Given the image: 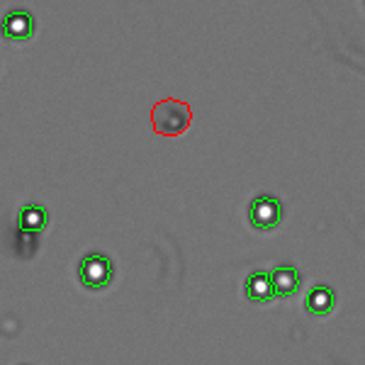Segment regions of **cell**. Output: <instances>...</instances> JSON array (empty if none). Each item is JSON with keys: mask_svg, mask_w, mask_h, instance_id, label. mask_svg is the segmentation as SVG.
I'll use <instances>...</instances> for the list:
<instances>
[{"mask_svg": "<svg viewBox=\"0 0 365 365\" xmlns=\"http://www.w3.org/2000/svg\"><path fill=\"white\" fill-rule=\"evenodd\" d=\"M113 263L103 253H88L78 266V280L86 290H103V287H108L110 280H113Z\"/></svg>", "mask_w": 365, "mask_h": 365, "instance_id": "6da1fadb", "label": "cell"}, {"mask_svg": "<svg viewBox=\"0 0 365 365\" xmlns=\"http://www.w3.org/2000/svg\"><path fill=\"white\" fill-rule=\"evenodd\" d=\"M5 39H13V42H25L34 34V17L27 10H13V13L5 15L3 25H0Z\"/></svg>", "mask_w": 365, "mask_h": 365, "instance_id": "277c9868", "label": "cell"}, {"mask_svg": "<svg viewBox=\"0 0 365 365\" xmlns=\"http://www.w3.org/2000/svg\"><path fill=\"white\" fill-rule=\"evenodd\" d=\"M46 227V210L39 205H27L20 210V229L25 234H39Z\"/></svg>", "mask_w": 365, "mask_h": 365, "instance_id": "52a82bcc", "label": "cell"}, {"mask_svg": "<svg viewBox=\"0 0 365 365\" xmlns=\"http://www.w3.org/2000/svg\"><path fill=\"white\" fill-rule=\"evenodd\" d=\"M246 297L253 299V302H270L275 297L273 290V280H270L268 273H253L249 280H246Z\"/></svg>", "mask_w": 365, "mask_h": 365, "instance_id": "5b68a950", "label": "cell"}, {"mask_svg": "<svg viewBox=\"0 0 365 365\" xmlns=\"http://www.w3.org/2000/svg\"><path fill=\"white\" fill-rule=\"evenodd\" d=\"M190 113L178 100H166V103L156 105L154 110V127L163 134H178L187 127Z\"/></svg>", "mask_w": 365, "mask_h": 365, "instance_id": "7a4b0ae2", "label": "cell"}, {"mask_svg": "<svg viewBox=\"0 0 365 365\" xmlns=\"http://www.w3.org/2000/svg\"><path fill=\"white\" fill-rule=\"evenodd\" d=\"M304 307L312 314H329L334 309V292L329 287H314L307 295V299H304Z\"/></svg>", "mask_w": 365, "mask_h": 365, "instance_id": "ba28073f", "label": "cell"}, {"mask_svg": "<svg viewBox=\"0 0 365 365\" xmlns=\"http://www.w3.org/2000/svg\"><path fill=\"white\" fill-rule=\"evenodd\" d=\"M249 220L253 227L258 229H273L278 227V222L282 220V207L275 197L270 195H261L251 202V210H249Z\"/></svg>", "mask_w": 365, "mask_h": 365, "instance_id": "3957f363", "label": "cell"}, {"mask_svg": "<svg viewBox=\"0 0 365 365\" xmlns=\"http://www.w3.org/2000/svg\"><path fill=\"white\" fill-rule=\"evenodd\" d=\"M270 280H273V290L275 295L280 297H287V295H295L297 287H299V275L295 268L290 266H280L273 270V275H270Z\"/></svg>", "mask_w": 365, "mask_h": 365, "instance_id": "8992f818", "label": "cell"}]
</instances>
